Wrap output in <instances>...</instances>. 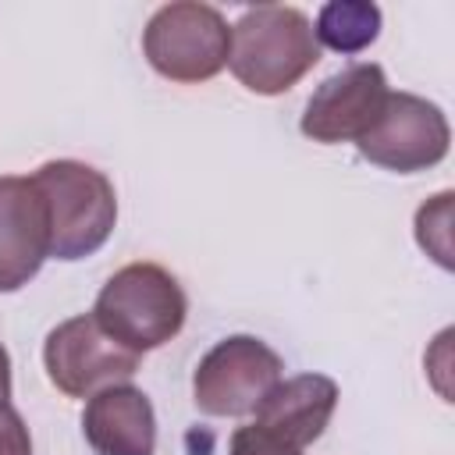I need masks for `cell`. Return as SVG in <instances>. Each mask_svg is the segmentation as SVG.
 I'll list each match as a JSON object with an SVG mask.
<instances>
[{"instance_id": "cell-9", "label": "cell", "mask_w": 455, "mask_h": 455, "mask_svg": "<svg viewBox=\"0 0 455 455\" xmlns=\"http://www.w3.org/2000/svg\"><path fill=\"white\" fill-rule=\"evenodd\" d=\"M50 256V217L32 178H0V291L25 288Z\"/></svg>"}, {"instance_id": "cell-12", "label": "cell", "mask_w": 455, "mask_h": 455, "mask_svg": "<svg viewBox=\"0 0 455 455\" xmlns=\"http://www.w3.org/2000/svg\"><path fill=\"white\" fill-rule=\"evenodd\" d=\"M313 36L334 53H359L380 36V7L370 0H331L320 7Z\"/></svg>"}, {"instance_id": "cell-2", "label": "cell", "mask_w": 455, "mask_h": 455, "mask_svg": "<svg viewBox=\"0 0 455 455\" xmlns=\"http://www.w3.org/2000/svg\"><path fill=\"white\" fill-rule=\"evenodd\" d=\"M28 178L46 203L53 259L75 263L107 245L117 224V196L103 171L82 160H46Z\"/></svg>"}, {"instance_id": "cell-8", "label": "cell", "mask_w": 455, "mask_h": 455, "mask_svg": "<svg viewBox=\"0 0 455 455\" xmlns=\"http://www.w3.org/2000/svg\"><path fill=\"white\" fill-rule=\"evenodd\" d=\"M387 78L380 64H352L320 82L302 114V135L323 146L359 142L387 103Z\"/></svg>"}, {"instance_id": "cell-6", "label": "cell", "mask_w": 455, "mask_h": 455, "mask_svg": "<svg viewBox=\"0 0 455 455\" xmlns=\"http://www.w3.org/2000/svg\"><path fill=\"white\" fill-rule=\"evenodd\" d=\"M139 352L114 341L92 313L57 323L43 341V366L50 384L68 398H89L110 384H124L139 370Z\"/></svg>"}, {"instance_id": "cell-3", "label": "cell", "mask_w": 455, "mask_h": 455, "mask_svg": "<svg viewBox=\"0 0 455 455\" xmlns=\"http://www.w3.org/2000/svg\"><path fill=\"white\" fill-rule=\"evenodd\" d=\"M96 323L132 352H153L167 345L188 316V299L171 270L160 263L121 267L96 295Z\"/></svg>"}, {"instance_id": "cell-7", "label": "cell", "mask_w": 455, "mask_h": 455, "mask_svg": "<svg viewBox=\"0 0 455 455\" xmlns=\"http://www.w3.org/2000/svg\"><path fill=\"white\" fill-rule=\"evenodd\" d=\"M451 128L437 103L412 92H387V103L373 128L355 142L359 153L395 174H416L437 167L448 156Z\"/></svg>"}, {"instance_id": "cell-10", "label": "cell", "mask_w": 455, "mask_h": 455, "mask_svg": "<svg viewBox=\"0 0 455 455\" xmlns=\"http://www.w3.org/2000/svg\"><path fill=\"white\" fill-rule=\"evenodd\" d=\"M82 434L92 455H153L156 451L153 402L132 384H110L89 395L82 412Z\"/></svg>"}, {"instance_id": "cell-11", "label": "cell", "mask_w": 455, "mask_h": 455, "mask_svg": "<svg viewBox=\"0 0 455 455\" xmlns=\"http://www.w3.org/2000/svg\"><path fill=\"white\" fill-rule=\"evenodd\" d=\"M338 405V384L323 373H299L288 380H277L267 398L256 405V427L270 430L274 437L306 448L313 444Z\"/></svg>"}, {"instance_id": "cell-5", "label": "cell", "mask_w": 455, "mask_h": 455, "mask_svg": "<svg viewBox=\"0 0 455 455\" xmlns=\"http://www.w3.org/2000/svg\"><path fill=\"white\" fill-rule=\"evenodd\" d=\"M281 373L284 363L267 341L231 334L217 341L192 373L196 409L206 416H249L281 380Z\"/></svg>"}, {"instance_id": "cell-15", "label": "cell", "mask_w": 455, "mask_h": 455, "mask_svg": "<svg viewBox=\"0 0 455 455\" xmlns=\"http://www.w3.org/2000/svg\"><path fill=\"white\" fill-rule=\"evenodd\" d=\"M0 455H32L28 427L11 402H0Z\"/></svg>"}, {"instance_id": "cell-1", "label": "cell", "mask_w": 455, "mask_h": 455, "mask_svg": "<svg viewBox=\"0 0 455 455\" xmlns=\"http://www.w3.org/2000/svg\"><path fill=\"white\" fill-rule=\"evenodd\" d=\"M320 60V43L299 7L259 4L231 28V75L256 96L288 92Z\"/></svg>"}, {"instance_id": "cell-16", "label": "cell", "mask_w": 455, "mask_h": 455, "mask_svg": "<svg viewBox=\"0 0 455 455\" xmlns=\"http://www.w3.org/2000/svg\"><path fill=\"white\" fill-rule=\"evenodd\" d=\"M7 398H11V355L0 345V402H7Z\"/></svg>"}, {"instance_id": "cell-4", "label": "cell", "mask_w": 455, "mask_h": 455, "mask_svg": "<svg viewBox=\"0 0 455 455\" xmlns=\"http://www.w3.org/2000/svg\"><path fill=\"white\" fill-rule=\"evenodd\" d=\"M142 53L171 82H210L228 64L231 28L210 4H164L142 28Z\"/></svg>"}, {"instance_id": "cell-13", "label": "cell", "mask_w": 455, "mask_h": 455, "mask_svg": "<svg viewBox=\"0 0 455 455\" xmlns=\"http://www.w3.org/2000/svg\"><path fill=\"white\" fill-rule=\"evenodd\" d=\"M448 224H451V192H441V196H434L430 203H423L416 210V242L444 270L451 267V235H448Z\"/></svg>"}, {"instance_id": "cell-14", "label": "cell", "mask_w": 455, "mask_h": 455, "mask_svg": "<svg viewBox=\"0 0 455 455\" xmlns=\"http://www.w3.org/2000/svg\"><path fill=\"white\" fill-rule=\"evenodd\" d=\"M228 455H302V448H295V444L274 437L270 430L249 423V427H238V430L231 434Z\"/></svg>"}]
</instances>
